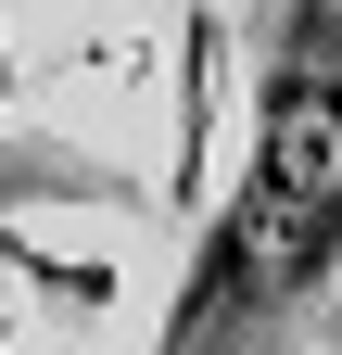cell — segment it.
Segmentation results:
<instances>
[{
    "mask_svg": "<svg viewBox=\"0 0 342 355\" xmlns=\"http://www.w3.org/2000/svg\"><path fill=\"white\" fill-rule=\"evenodd\" d=\"M216 102H228V26H216V0H190L178 13V165H165V203H203Z\"/></svg>",
    "mask_w": 342,
    "mask_h": 355,
    "instance_id": "2",
    "label": "cell"
},
{
    "mask_svg": "<svg viewBox=\"0 0 342 355\" xmlns=\"http://www.w3.org/2000/svg\"><path fill=\"white\" fill-rule=\"evenodd\" d=\"M0 102H13V38H0Z\"/></svg>",
    "mask_w": 342,
    "mask_h": 355,
    "instance_id": "3",
    "label": "cell"
},
{
    "mask_svg": "<svg viewBox=\"0 0 342 355\" xmlns=\"http://www.w3.org/2000/svg\"><path fill=\"white\" fill-rule=\"evenodd\" d=\"M330 266H342V0H291L267 102H253V165L203 216L165 355H203L253 318H291Z\"/></svg>",
    "mask_w": 342,
    "mask_h": 355,
    "instance_id": "1",
    "label": "cell"
}]
</instances>
